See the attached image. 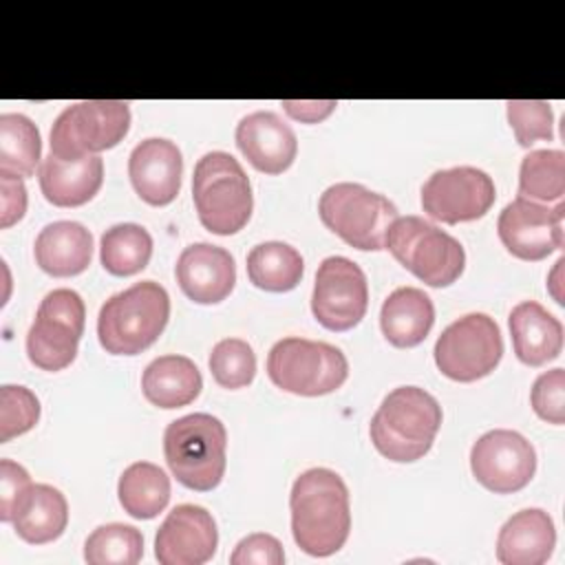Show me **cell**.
<instances>
[{"label": "cell", "instance_id": "obj_1", "mask_svg": "<svg viewBox=\"0 0 565 565\" xmlns=\"http://www.w3.org/2000/svg\"><path fill=\"white\" fill-rule=\"evenodd\" d=\"M291 534L311 556H331L349 539L351 505L342 477L329 468H309L296 477L289 494Z\"/></svg>", "mask_w": 565, "mask_h": 565}, {"label": "cell", "instance_id": "obj_2", "mask_svg": "<svg viewBox=\"0 0 565 565\" xmlns=\"http://www.w3.org/2000/svg\"><path fill=\"white\" fill-rule=\"evenodd\" d=\"M441 426L439 402L419 386H397L377 406L371 419V441L391 461L422 459Z\"/></svg>", "mask_w": 565, "mask_h": 565}, {"label": "cell", "instance_id": "obj_3", "mask_svg": "<svg viewBox=\"0 0 565 565\" xmlns=\"http://www.w3.org/2000/svg\"><path fill=\"white\" fill-rule=\"evenodd\" d=\"M170 318V296L154 280H141L110 296L97 316V338L106 353L137 355L152 347Z\"/></svg>", "mask_w": 565, "mask_h": 565}, {"label": "cell", "instance_id": "obj_4", "mask_svg": "<svg viewBox=\"0 0 565 565\" xmlns=\"http://www.w3.org/2000/svg\"><path fill=\"white\" fill-rule=\"evenodd\" d=\"M192 199L201 225L218 236L243 230L254 207L252 185L243 166L223 150H212L196 161Z\"/></svg>", "mask_w": 565, "mask_h": 565}, {"label": "cell", "instance_id": "obj_5", "mask_svg": "<svg viewBox=\"0 0 565 565\" xmlns=\"http://www.w3.org/2000/svg\"><path fill=\"white\" fill-rule=\"evenodd\" d=\"M227 433L210 413L183 415L163 433V455L170 472L190 490H214L225 475Z\"/></svg>", "mask_w": 565, "mask_h": 565}, {"label": "cell", "instance_id": "obj_6", "mask_svg": "<svg viewBox=\"0 0 565 565\" xmlns=\"http://www.w3.org/2000/svg\"><path fill=\"white\" fill-rule=\"evenodd\" d=\"M324 227L347 245L362 252H377L386 245V234L397 218V207L382 194L360 183H333L318 201Z\"/></svg>", "mask_w": 565, "mask_h": 565}, {"label": "cell", "instance_id": "obj_7", "mask_svg": "<svg viewBox=\"0 0 565 565\" xmlns=\"http://www.w3.org/2000/svg\"><path fill=\"white\" fill-rule=\"evenodd\" d=\"M384 249L428 287L452 285L466 265L461 243L422 216H397Z\"/></svg>", "mask_w": 565, "mask_h": 565}, {"label": "cell", "instance_id": "obj_8", "mask_svg": "<svg viewBox=\"0 0 565 565\" xmlns=\"http://www.w3.org/2000/svg\"><path fill=\"white\" fill-rule=\"evenodd\" d=\"M267 375L287 393L318 397L344 384L349 362L344 353L329 342L282 338L269 349Z\"/></svg>", "mask_w": 565, "mask_h": 565}, {"label": "cell", "instance_id": "obj_9", "mask_svg": "<svg viewBox=\"0 0 565 565\" xmlns=\"http://www.w3.org/2000/svg\"><path fill=\"white\" fill-rule=\"evenodd\" d=\"M130 128V106L121 99H88L64 108L51 128V154L82 159L117 146Z\"/></svg>", "mask_w": 565, "mask_h": 565}, {"label": "cell", "instance_id": "obj_10", "mask_svg": "<svg viewBox=\"0 0 565 565\" xmlns=\"http://www.w3.org/2000/svg\"><path fill=\"white\" fill-rule=\"evenodd\" d=\"M84 322L86 307L77 291L66 287L49 291L26 333L29 360L42 371L66 369L77 355Z\"/></svg>", "mask_w": 565, "mask_h": 565}, {"label": "cell", "instance_id": "obj_11", "mask_svg": "<svg viewBox=\"0 0 565 565\" xmlns=\"http://www.w3.org/2000/svg\"><path fill=\"white\" fill-rule=\"evenodd\" d=\"M433 353L446 377L475 382L490 375L501 362L503 338L488 313H468L441 331Z\"/></svg>", "mask_w": 565, "mask_h": 565}, {"label": "cell", "instance_id": "obj_12", "mask_svg": "<svg viewBox=\"0 0 565 565\" xmlns=\"http://www.w3.org/2000/svg\"><path fill=\"white\" fill-rule=\"evenodd\" d=\"M494 199V181L488 172L472 166L437 170L422 188L424 212L448 225L481 218Z\"/></svg>", "mask_w": 565, "mask_h": 565}, {"label": "cell", "instance_id": "obj_13", "mask_svg": "<svg viewBox=\"0 0 565 565\" xmlns=\"http://www.w3.org/2000/svg\"><path fill=\"white\" fill-rule=\"evenodd\" d=\"M369 285L366 276L353 260L329 256L318 265L311 311L329 331H349L366 313Z\"/></svg>", "mask_w": 565, "mask_h": 565}, {"label": "cell", "instance_id": "obj_14", "mask_svg": "<svg viewBox=\"0 0 565 565\" xmlns=\"http://www.w3.org/2000/svg\"><path fill=\"white\" fill-rule=\"evenodd\" d=\"M470 470L486 490L510 494L532 481L536 472V452L516 430H488L472 444Z\"/></svg>", "mask_w": 565, "mask_h": 565}, {"label": "cell", "instance_id": "obj_15", "mask_svg": "<svg viewBox=\"0 0 565 565\" xmlns=\"http://www.w3.org/2000/svg\"><path fill=\"white\" fill-rule=\"evenodd\" d=\"M563 201L554 205L523 196L510 201L497 221L503 247L521 260H543L563 247Z\"/></svg>", "mask_w": 565, "mask_h": 565}, {"label": "cell", "instance_id": "obj_16", "mask_svg": "<svg viewBox=\"0 0 565 565\" xmlns=\"http://www.w3.org/2000/svg\"><path fill=\"white\" fill-rule=\"evenodd\" d=\"M218 545L214 516L194 503L168 512L154 536V556L161 565H203Z\"/></svg>", "mask_w": 565, "mask_h": 565}, {"label": "cell", "instance_id": "obj_17", "mask_svg": "<svg viewBox=\"0 0 565 565\" xmlns=\"http://www.w3.org/2000/svg\"><path fill=\"white\" fill-rule=\"evenodd\" d=\"M183 159L177 143L150 137L137 143L128 159V177L141 201L161 207L177 199L181 190Z\"/></svg>", "mask_w": 565, "mask_h": 565}, {"label": "cell", "instance_id": "obj_18", "mask_svg": "<svg viewBox=\"0 0 565 565\" xmlns=\"http://www.w3.org/2000/svg\"><path fill=\"white\" fill-rule=\"evenodd\" d=\"M236 146L241 154L265 174L285 172L298 152L296 132L271 110L245 115L236 126Z\"/></svg>", "mask_w": 565, "mask_h": 565}, {"label": "cell", "instance_id": "obj_19", "mask_svg": "<svg viewBox=\"0 0 565 565\" xmlns=\"http://www.w3.org/2000/svg\"><path fill=\"white\" fill-rule=\"evenodd\" d=\"M181 291L199 305L225 300L236 282V265L227 249L210 243L185 247L174 267Z\"/></svg>", "mask_w": 565, "mask_h": 565}, {"label": "cell", "instance_id": "obj_20", "mask_svg": "<svg viewBox=\"0 0 565 565\" xmlns=\"http://www.w3.org/2000/svg\"><path fill=\"white\" fill-rule=\"evenodd\" d=\"M44 199L57 207L88 203L104 183V161L97 154L82 159H57L49 154L38 170Z\"/></svg>", "mask_w": 565, "mask_h": 565}, {"label": "cell", "instance_id": "obj_21", "mask_svg": "<svg viewBox=\"0 0 565 565\" xmlns=\"http://www.w3.org/2000/svg\"><path fill=\"white\" fill-rule=\"evenodd\" d=\"M556 545L552 516L541 508L512 514L497 536V561L503 565H541Z\"/></svg>", "mask_w": 565, "mask_h": 565}, {"label": "cell", "instance_id": "obj_22", "mask_svg": "<svg viewBox=\"0 0 565 565\" xmlns=\"http://www.w3.org/2000/svg\"><path fill=\"white\" fill-rule=\"evenodd\" d=\"M516 358L527 366H543L561 355L563 324L536 300L519 302L508 318Z\"/></svg>", "mask_w": 565, "mask_h": 565}, {"label": "cell", "instance_id": "obj_23", "mask_svg": "<svg viewBox=\"0 0 565 565\" xmlns=\"http://www.w3.org/2000/svg\"><path fill=\"white\" fill-rule=\"evenodd\" d=\"M35 263L55 278L82 274L93 258V234L77 221L49 223L33 245Z\"/></svg>", "mask_w": 565, "mask_h": 565}, {"label": "cell", "instance_id": "obj_24", "mask_svg": "<svg viewBox=\"0 0 565 565\" xmlns=\"http://www.w3.org/2000/svg\"><path fill=\"white\" fill-rule=\"evenodd\" d=\"M15 534L31 543L44 545L62 536L68 523L66 497L49 483H31L18 499L11 516Z\"/></svg>", "mask_w": 565, "mask_h": 565}, {"label": "cell", "instance_id": "obj_25", "mask_svg": "<svg viewBox=\"0 0 565 565\" xmlns=\"http://www.w3.org/2000/svg\"><path fill=\"white\" fill-rule=\"evenodd\" d=\"M435 322V305L417 287H397L382 302L380 327L397 349H411L426 340Z\"/></svg>", "mask_w": 565, "mask_h": 565}, {"label": "cell", "instance_id": "obj_26", "mask_svg": "<svg viewBox=\"0 0 565 565\" xmlns=\"http://www.w3.org/2000/svg\"><path fill=\"white\" fill-rule=\"evenodd\" d=\"M203 377L196 364L185 355L154 358L141 375L143 397L159 408H181L199 397Z\"/></svg>", "mask_w": 565, "mask_h": 565}, {"label": "cell", "instance_id": "obj_27", "mask_svg": "<svg viewBox=\"0 0 565 565\" xmlns=\"http://www.w3.org/2000/svg\"><path fill=\"white\" fill-rule=\"evenodd\" d=\"M117 497L130 516L152 519L170 501V479L157 463L135 461L121 472Z\"/></svg>", "mask_w": 565, "mask_h": 565}, {"label": "cell", "instance_id": "obj_28", "mask_svg": "<svg viewBox=\"0 0 565 565\" xmlns=\"http://www.w3.org/2000/svg\"><path fill=\"white\" fill-rule=\"evenodd\" d=\"M305 271L302 256L282 241H267L247 254V276L258 289L282 294L291 291Z\"/></svg>", "mask_w": 565, "mask_h": 565}, {"label": "cell", "instance_id": "obj_29", "mask_svg": "<svg viewBox=\"0 0 565 565\" xmlns=\"http://www.w3.org/2000/svg\"><path fill=\"white\" fill-rule=\"evenodd\" d=\"M42 159V141L35 124L20 113L0 115V174L33 177Z\"/></svg>", "mask_w": 565, "mask_h": 565}, {"label": "cell", "instance_id": "obj_30", "mask_svg": "<svg viewBox=\"0 0 565 565\" xmlns=\"http://www.w3.org/2000/svg\"><path fill=\"white\" fill-rule=\"evenodd\" d=\"M152 256V236L137 223H119L102 234L99 260L113 276L141 271Z\"/></svg>", "mask_w": 565, "mask_h": 565}, {"label": "cell", "instance_id": "obj_31", "mask_svg": "<svg viewBox=\"0 0 565 565\" xmlns=\"http://www.w3.org/2000/svg\"><path fill=\"white\" fill-rule=\"evenodd\" d=\"M565 154L563 150H532L519 168V196L545 205L563 201Z\"/></svg>", "mask_w": 565, "mask_h": 565}, {"label": "cell", "instance_id": "obj_32", "mask_svg": "<svg viewBox=\"0 0 565 565\" xmlns=\"http://www.w3.org/2000/svg\"><path fill=\"white\" fill-rule=\"evenodd\" d=\"M143 556V536L135 525L106 523L93 530L84 543L90 565H135Z\"/></svg>", "mask_w": 565, "mask_h": 565}, {"label": "cell", "instance_id": "obj_33", "mask_svg": "<svg viewBox=\"0 0 565 565\" xmlns=\"http://www.w3.org/2000/svg\"><path fill=\"white\" fill-rule=\"evenodd\" d=\"M210 371L218 386L230 391L243 388L256 375L254 349L241 338H225L210 353Z\"/></svg>", "mask_w": 565, "mask_h": 565}, {"label": "cell", "instance_id": "obj_34", "mask_svg": "<svg viewBox=\"0 0 565 565\" xmlns=\"http://www.w3.org/2000/svg\"><path fill=\"white\" fill-rule=\"evenodd\" d=\"M508 121L514 130L519 146L530 148L534 141L554 139V113L543 99H510Z\"/></svg>", "mask_w": 565, "mask_h": 565}, {"label": "cell", "instance_id": "obj_35", "mask_svg": "<svg viewBox=\"0 0 565 565\" xmlns=\"http://www.w3.org/2000/svg\"><path fill=\"white\" fill-rule=\"evenodd\" d=\"M40 419V402L26 386L4 384L0 388V441L7 444L31 430Z\"/></svg>", "mask_w": 565, "mask_h": 565}, {"label": "cell", "instance_id": "obj_36", "mask_svg": "<svg viewBox=\"0 0 565 565\" xmlns=\"http://www.w3.org/2000/svg\"><path fill=\"white\" fill-rule=\"evenodd\" d=\"M530 402L541 419L561 426L565 422V371L552 369L539 375L532 384Z\"/></svg>", "mask_w": 565, "mask_h": 565}, {"label": "cell", "instance_id": "obj_37", "mask_svg": "<svg viewBox=\"0 0 565 565\" xmlns=\"http://www.w3.org/2000/svg\"><path fill=\"white\" fill-rule=\"evenodd\" d=\"M232 565H282L285 552L276 536L256 532L241 539L230 556Z\"/></svg>", "mask_w": 565, "mask_h": 565}, {"label": "cell", "instance_id": "obj_38", "mask_svg": "<svg viewBox=\"0 0 565 565\" xmlns=\"http://www.w3.org/2000/svg\"><path fill=\"white\" fill-rule=\"evenodd\" d=\"M29 486L31 477L20 463L11 459H0V521H11L13 508Z\"/></svg>", "mask_w": 565, "mask_h": 565}, {"label": "cell", "instance_id": "obj_39", "mask_svg": "<svg viewBox=\"0 0 565 565\" xmlns=\"http://www.w3.org/2000/svg\"><path fill=\"white\" fill-rule=\"evenodd\" d=\"M0 227H11L26 212V188L20 177L0 174Z\"/></svg>", "mask_w": 565, "mask_h": 565}, {"label": "cell", "instance_id": "obj_40", "mask_svg": "<svg viewBox=\"0 0 565 565\" xmlns=\"http://www.w3.org/2000/svg\"><path fill=\"white\" fill-rule=\"evenodd\" d=\"M282 106H285V110L291 119H298V121H305V124H318V121H322L324 117H329L333 113L338 102H333V99H324V102H318V99H309V102L285 99Z\"/></svg>", "mask_w": 565, "mask_h": 565}]
</instances>
